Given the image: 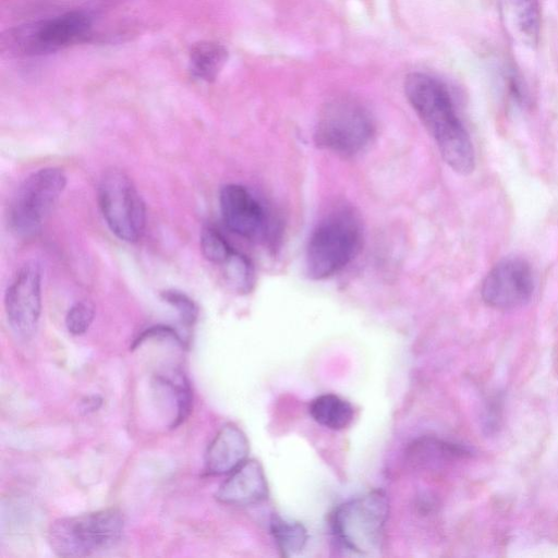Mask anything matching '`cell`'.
Masks as SVG:
<instances>
[{
  "label": "cell",
  "instance_id": "cell-9",
  "mask_svg": "<svg viewBox=\"0 0 558 558\" xmlns=\"http://www.w3.org/2000/svg\"><path fill=\"white\" fill-rule=\"evenodd\" d=\"M7 319L15 333L31 336L41 314V269L37 262L22 265L4 292Z\"/></svg>",
  "mask_w": 558,
  "mask_h": 558
},
{
  "label": "cell",
  "instance_id": "cell-25",
  "mask_svg": "<svg viewBox=\"0 0 558 558\" xmlns=\"http://www.w3.org/2000/svg\"><path fill=\"white\" fill-rule=\"evenodd\" d=\"M101 404L102 399L99 396H88L81 400L80 411L83 412L84 414H88L97 411Z\"/></svg>",
  "mask_w": 558,
  "mask_h": 558
},
{
  "label": "cell",
  "instance_id": "cell-16",
  "mask_svg": "<svg viewBox=\"0 0 558 558\" xmlns=\"http://www.w3.org/2000/svg\"><path fill=\"white\" fill-rule=\"evenodd\" d=\"M506 16L518 37L529 45L537 41L539 33L538 0H502Z\"/></svg>",
  "mask_w": 558,
  "mask_h": 558
},
{
  "label": "cell",
  "instance_id": "cell-3",
  "mask_svg": "<svg viewBox=\"0 0 558 558\" xmlns=\"http://www.w3.org/2000/svg\"><path fill=\"white\" fill-rule=\"evenodd\" d=\"M388 513L387 495L374 489L338 505L330 514L331 532L347 550L371 556L381 548Z\"/></svg>",
  "mask_w": 558,
  "mask_h": 558
},
{
  "label": "cell",
  "instance_id": "cell-13",
  "mask_svg": "<svg viewBox=\"0 0 558 558\" xmlns=\"http://www.w3.org/2000/svg\"><path fill=\"white\" fill-rule=\"evenodd\" d=\"M250 444L245 433L235 424L223 425L205 453V473L211 476L229 474L247 460Z\"/></svg>",
  "mask_w": 558,
  "mask_h": 558
},
{
  "label": "cell",
  "instance_id": "cell-6",
  "mask_svg": "<svg viewBox=\"0 0 558 558\" xmlns=\"http://www.w3.org/2000/svg\"><path fill=\"white\" fill-rule=\"evenodd\" d=\"M375 134L369 111L357 100L338 97L322 109L314 132L316 145L344 157L363 150Z\"/></svg>",
  "mask_w": 558,
  "mask_h": 558
},
{
  "label": "cell",
  "instance_id": "cell-4",
  "mask_svg": "<svg viewBox=\"0 0 558 558\" xmlns=\"http://www.w3.org/2000/svg\"><path fill=\"white\" fill-rule=\"evenodd\" d=\"M123 526L116 508L60 518L48 530V543L57 556L85 557L114 545Z\"/></svg>",
  "mask_w": 558,
  "mask_h": 558
},
{
  "label": "cell",
  "instance_id": "cell-5",
  "mask_svg": "<svg viewBox=\"0 0 558 558\" xmlns=\"http://www.w3.org/2000/svg\"><path fill=\"white\" fill-rule=\"evenodd\" d=\"M93 17L82 10L16 26L2 36V46L19 56H41L86 41Z\"/></svg>",
  "mask_w": 558,
  "mask_h": 558
},
{
  "label": "cell",
  "instance_id": "cell-18",
  "mask_svg": "<svg viewBox=\"0 0 558 558\" xmlns=\"http://www.w3.org/2000/svg\"><path fill=\"white\" fill-rule=\"evenodd\" d=\"M227 283L239 293H248L255 283L253 265L248 257L234 251L221 265Z\"/></svg>",
  "mask_w": 558,
  "mask_h": 558
},
{
  "label": "cell",
  "instance_id": "cell-15",
  "mask_svg": "<svg viewBox=\"0 0 558 558\" xmlns=\"http://www.w3.org/2000/svg\"><path fill=\"white\" fill-rule=\"evenodd\" d=\"M308 412L317 424L332 430L348 427L354 416L352 404L335 393H324L314 398Z\"/></svg>",
  "mask_w": 558,
  "mask_h": 558
},
{
  "label": "cell",
  "instance_id": "cell-8",
  "mask_svg": "<svg viewBox=\"0 0 558 558\" xmlns=\"http://www.w3.org/2000/svg\"><path fill=\"white\" fill-rule=\"evenodd\" d=\"M65 186L66 177L59 168H41L29 174L19 186L10 206L12 232L26 239L36 235Z\"/></svg>",
  "mask_w": 558,
  "mask_h": 558
},
{
  "label": "cell",
  "instance_id": "cell-12",
  "mask_svg": "<svg viewBox=\"0 0 558 558\" xmlns=\"http://www.w3.org/2000/svg\"><path fill=\"white\" fill-rule=\"evenodd\" d=\"M268 493V483L262 464L255 459H247L228 474L215 497L225 505L246 507L266 500Z\"/></svg>",
  "mask_w": 558,
  "mask_h": 558
},
{
  "label": "cell",
  "instance_id": "cell-24",
  "mask_svg": "<svg viewBox=\"0 0 558 558\" xmlns=\"http://www.w3.org/2000/svg\"><path fill=\"white\" fill-rule=\"evenodd\" d=\"M154 338L170 339L183 348L186 347L185 340L182 339V337L177 331V329H174L173 327L168 326V325H155V326H150L147 329L143 330L137 336V338L134 340L131 348H132V350H134L137 347H140L144 341L154 339Z\"/></svg>",
  "mask_w": 558,
  "mask_h": 558
},
{
  "label": "cell",
  "instance_id": "cell-7",
  "mask_svg": "<svg viewBox=\"0 0 558 558\" xmlns=\"http://www.w3.org/2000/svg\"><path fill=\"white\" fill-rule=\"evenodd\" d=\"M98 203L104 220L117 238L129 243L142 238L146 227V207L125 172L110 168L102 173Z\"/></svg>",
  "mask_w": 558,
  "mask_h": 558
},
{
  "label": "cell",
  "instance_id": "cell-19",
  "mask_svg": "<svg viewBox=\"0 0 558 558\" xmlns=\"http://www.w3.org/2000/svg\"><path fill=\"white\" fill-rule=\"evenodd\" d=\"M464 453L460 447L434 438H422L410 447L413 463L429 464Z\"/></svg>",
  "mask_w": 558,
  "mask_h": 558
},
{
  "label": "cell",
  "instance_id": "cell-21",
  "mask_svg": "<svg viewBox=\"0 0 558 558\" xmlns=\"http://www.w3.org/2000/svg\"><path fill=\"white\" fill-rule=\"evenodd\" d=\"M162 381L170 387L175 398L177 415L171 424V427L174 428L182 424L191 412L192 390L187 378L183 374H180L174 381L167 378H163Z\"/></svg>",
  "mask_w": 558,
  "mask_h": 558
},
{
  "label": "cell",
  "instance_id": "cell-1",
  "mask_svg": "<svg viewBox=\"0 0 558 558\" xmlns=\"http://www.w3.org/2000/svg\"><path fill=\"white\" fill-rule=\"evenodd\" d=\"M404 93L445 162L459 174H470L474 148L446 85L429 74L412 72L404 80Z\"/></svg>",
  "mask_w": 558,
  "mask_h": 558
},
{
  "label": "cell",
  "instance_id": "cell-14",
  "mask_svg": "<svg viewBox=\"0 0 558 558\" xmlns=\"http://www.w3.org/2000/svg\"><path fill=\"white\" fill-rule=\"evenodd\" d=\"M227 60L228 50L223 45L211 40H202L195 43L190 50V72L195 78L211 83L222 71Z\"/></svg>",
  "mask_w": 558,
  "mask_h": 558
},
{
  "label": "cell",
  "instance_id": "cell-22",
  "mask_svg": "<svg viewBox=\"0 0 558 558\" xmlns=\"http://www.w3.org/2000/svg\"><path fill=\"white\" fill-rule=\"evenodd\" d=\"M160 296L177 310L180 320L185 327H192L196 323L198 307L187 294L175 289H168L162 291Z\"/></svg>",
  "mask_w": 558,
  "mask_h": 558
},
{
  "label": "cell",
  "instance_id": "cell-2",
  "mask_svg": "<svg viewBox=\"0 0 558 558\" xmlns=\"http://www.w3.org/2000/svg\"><path fill=\"white\" fill-rule=\"evenodd\" d=\"M356 211L342 205L327 214L312 231L306 246V271L315 280L326 279L345 267L362 243Z\"/></svg>",
  "mask_w": 558,
  "mask_h": 558
},
{
  "label": "cell",
  "instance_id": "cell-11",
  "mask_svg": "<svg viewBox=\"0 0 558 558\" xmlns=\"http://www.w3.org/2000/svg\"><path fill=\"white\" fill-rule=\"evenodd\" d=\"M219 204L223 221L232 232L246 239L263 233L266 226L265 210L245 186L235 183L222 186Z\"/></svg>",
  "mask_w": 558,
  "mask_h": 558
},
{
  "label": "cell",
  "instance_id": "cell-20",
  "mask_svg": "<svg viewBox=\"0 0 558 558\" xmlns=\"http://www.w3.org/2000/svg\"><path fill=\"white\" fill-rule=\"evenodd\" d=\"M199 245L203 256L208 262L220 266L235 251L223 234L211 226L203 228Z\"/></svg>",
  "mask_w": 558,
  "mask_h": 558
},
{
  "label": "cell",
  "instance_id": "cell-17",
  "mask_svg": "<svg viewBox=\"0 0 558 558\" xmlns=\"http://www.w3.org/2000/svg\"><path fill=\"white\" fill-rule=\"evenodd\" d=\"M269 530L283 557L300 554L308 539L305 526L295 520L287 519L279 514H272L269 521Z\"/></svg>",
  "mask_w": 558,
  "mask_h": 558
},
{
  "label": "cell",
  "instance_id": "cell-23",
  "mask_svg": "<svg viewBox=\"0 0 558 558\" xmlns=\"http://www.w3.org/2000/svg\"><path fill=\"white\" fill-rule=\"evenodd\" d=\"M95 317L94 305L88 301H78L68 311L65 326L70 333L80 336L90 327Z\"/></svg>",
  "mask_w": 558,
  "mask_h": 558
},
{
  "label": "cell",
  "instance_id": "cell-10",
  "mask_svg": "<svg viewBox=\"0 0 558 558\" xmlns=\"http://www.w3.org/2000/svg\"><path fill=\"white\" fill-rule=\"evenodd\" d=\"M534 291V278L527 262L507 257L497 263L483 280V301L496 310H513L527 303Z\"/></svg>",
  "mask_w": 558,
  "mask_h": 558
}]
</instances>
